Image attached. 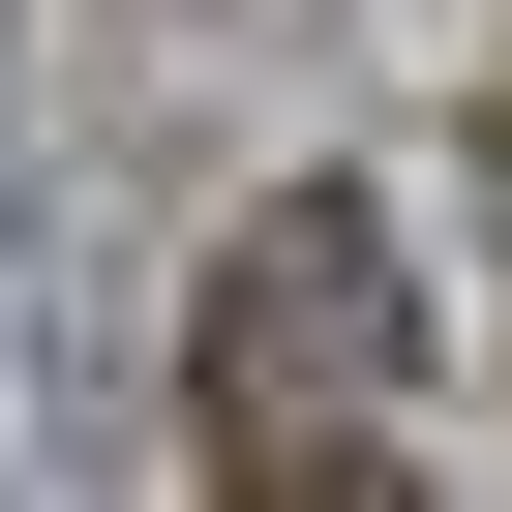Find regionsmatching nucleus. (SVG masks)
Returning <instances> with one entry per match:
<instances>
[{"label": "nucleus", "mask_w": 512, "mask_h": 512, "mask_svg": "<svg viewBox=\"0 0 512 512\" xmlns=\"http://www.w3.org/2000/svg\"><path fill=\"white\" fill-rule=\"evenodd\" d=\"M181 452H211L241 512H332V482H392V452H422V422H392V211H362V181H272V211L211 241Z\"/></svg>", "instance_id": "1"}]
</instances>
